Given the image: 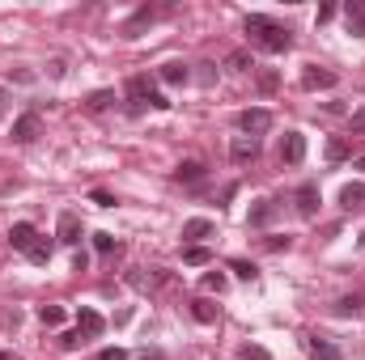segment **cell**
<instances>
[{
    "mask_svg": "<svg viewBox=\"0 0 365 360\" xmlns=\"http://www.w3.org/2000/svg\"><path fill=\"white\" fill-rule=\"evenodd\" d=\"M247 38H251V47H259V51H268V55H280V51H289L293 47V30L289 26H280L276 17L268 13H247Z\"/></svg>",
    "mask_w": 365,
    "mask_h": 360,
    "instance_id": "1",
    "label": "cell"
},
{
    "mask_svg": "<svg viewBox=\"0 0 365 360\" xmlns=\"http://www.w3.org/2000/svg\"><path fill=\"white\" fill-rule=\"evenodd\" d=\"M123 93H128V110H132V115H140L145 106H153V110H170V97L153 90V85H149V77H132Z\"/></svg>",
    "mask_w": 365,
    "mask_h": 360,
    "instance_id": "2",
    "label": "cell"
},
{
    "mask_svg": "<svg viewBox=\"0 0 365 360\" xmlns=\"http://www.w3.org/2000/svg\"><path fill=\"white\" fill-rule=\"evenodd\" d=\"M38 132H43V119H38V110H26V115H17V119H13V127H9L13 144H30V140H38Z\"/></svg>",
    "mask_w": 365,
    "mask_h": 360,
    "instance_id": "3",
    "label": "cell"
},
{
    "mask_svg": "<svg viewBox=\"0 0 365 360\" xmlns=\"http://www.w3.org/2000/svg\"><path fill=\"white\" fill-rule=\"evenodd\" d=\"M238 127H242V136H264V132L272 127V110H264V106L242 110V115H238Z\"/></svg>",
    "mask_w": 365,
    "mask_h": 360,
    "instance_id": "4",
    "label": "cell"
},
{
    "mask_svg": "<svg viewBox=\"0 0 365 360\" xmlns=\"http://www.w3.org/2000/svg\"><path fill=\"white\" fill-rule=\"evenodd\" d=\"M280 162H284V166H302V162H306V136H302V132H284V140H280Z\"/></svg>",
    "mask_w": 365,
    "mask_h": 360,
    "instance_id": "5",
    "label": "cell"
},
{
    "mask_svg": "<svg viewBox=\"0 0 365 360\" xmlns=\"http://www.w3.org/2000/svg\"><path fill=\"white\" fill-rule=\"evenodd\" d=\"M340 77L331 73V68H319V64H306L302 68V90H331Z\"/></svg>",
    "mask_w": 365,
    "mask_h": 360,
    "instance_id": "6",
    "label": "cell"
},
{
    "mask_svg": "<svg viewBox=\"0 0 365 360\" xmlns=\"http://www.w3.org/2000/svg\"><path fill=\"white\" fill-rule=\"evenodd\" d=\"M81 216L77 212H60V229H56V242H64V246H81Z\"/></svg>",
    "mask_w": 365,
    "mask_h": 360,
    "instance_id": "7",
    "label": "cell"
},
{
    "mask_svg": "<svg viewBox=\"0 0 365 360\" xmlns=\"http://www.w3.org/2000/svg\"><path fill=\"white\" fill-rule=\"evenodd\" d=\"M259 136H234V144H230V157L238 162V166H247V162H255L259 157Z\"/></svg>",
    "mask_w": 365,
    "mask_h": 360,
    "instance_id": "8",
    "label": "cell"
},
{
    "mask_svg": "<svg viewBox=\"0 0 365 360\" xmlns=\"http://www.w3.org/2000/svg\"><path fill=\"white\" fill-rule=\"evenodd\" d=\"M38 242V229L30 225V221H17L13 229H9V246L13 250H21V255H30V246Z\"/></svg>",
    "mask_w": 365,
    "mask_h": 360,
    "instance_id": "9",
    "label": "cell"
},
{
    "mask_svg": "<svg viewBox=\"0 0 365 360\" xmlns=\"http://www.w3.org/2000/svg\"><path fill=\"white\" fill-rule=\"evenodd\" d=\"M77 331H81V339L90 344V339H98V335L106 331V318H102L98 309H81V314H77Z\"/></svg>",
    "mask_w": 365,
    "mask_h": 360,
    "instance_id": "10",
    "label": "cell"
},
{
    "mask_svg": "<svg viewBox=\"0 0 365 360\" xmlns=\"http://www.w3.org/2000/svg\"><path fill=\"white\" fill-rule=\"evenodd\" d=\"M319 203H323V199H319V182H302V186H297V212L310 221V216L319 212Z\"/></svg>",
    "mask_w": 365,
    "mask_h": 360,
    "instance_id": "11",
    "label": "cell"
},
{
    "mask_svg": "<svg viewBox=\"0 0 365 360\" xmlns=\"http://www.w3.org/2000/svg\"><path fill=\"white\" fill-rule=\"evenodd\" d=\"M344 26L349 34L365 38V0H344Z\"/></svg>",
    "mask_w": 365,
    "mask_h": 360,
    "instance_id": "12",
    "label": "cell"
},
{
    "mask_svg": "<svg viewBox=\"0 0 365 360\" xmlns=\"http://www.w3.org/2000/svg\"><path fill=\"white\" fill-rule=\"evenodd\" d=\"M153 17H158V9H153V4H140V9H136L128 21H123V38H136V34H140V30L153 21Z\"/></svg>",
    "mask_w": 365,
    "mask_h": 360,
    "instance_id": "13",
    "label": "cell"
},
{
    "mask_svg": "<svg viewBox=\"0 0 365 360\" xmlns=\"http://www.w3.org/2000/svg\"><path fill=\"white\" fill-rule=\"evenodd\" d=\"M306 352H310V360H344V352L331 344V339H306Z\"/></svg>",
    "mask_w": 365,
    "mask_h": 360,
    "instance_id": "14",
    "label": "cell"
},
{
    "mask_svg": "<svg viewBox=\"0 0 365 360\" xmlns=\"http://www.w3.org/2000/svg\"><path fill=\"white\" fill-rule=\"evenodd\" d=\"M212 233V221L208 216H191L187 225H182V242H200V238H208Z\"/></svg>",
    "mask_w": 365,
    "mask_h": 360,
    "instance_id": "15",
    "label": "cell"
},
{
    "mask_svg": "<svg viewBox=\"0 0 365 360\" xmlns=\"http://www.w3.org/2000/svg\"><path fill=\"white\" fill-rule=\"evenodd\" d=\"M162 81H166V85H187V81H191V68H187L182 60H170V64H162Z\"/></svg>",
    "mask_w": 365,
    "mask_h": 360,
    "instance_id": "16",
    "label": "cell"
},
{
    "mask_svg": "<svg viewBox=\"0 0 365 360\" xmlns=\"http://www.w3.org/2000/svg\"><path fill=\"white\" fill-rule=\"evenodd\" d=\"M272 216H276V203H272V199H259V203L251 208V216H247V225H251V229H264V225H268Z\"/></svg>",
    "mask_w": 365,
    "mask_h": 360,
    "instance_id": "17",
    "label": "cell"
},
{
    "mask_svg": "<svg viewBox=\"0 0 365 360\" xmlns=\"http://www.w3.org/2000/svg\"><path fill=\"white\" fill-rule=\"evenodd\" d=\"M51 250H56V242H51V238H38V242L30 246V255H26V259H30L34 268H47V263H51Z\"/></svg>",
    "mask_w": 365,
    "mask_h": 360,
    "instance_id": "18",
    "label": "cell"
},
{
    "mask_svg": "<svg viewBox=\"0 0 365 360\" xmlns=\"http://www.w3.org/2000/svg\"><path fill=\"white\" fill-rule=\"evenodd\" d=\"M340 208H365V182H349L344 191H340Z\"/></svg>",
    "mask_w": 365,
    "mask_h": 360,
    "instance_id": "19",
    "label": "cell"
},
{
    "mask_svg": "<svg viewBox=\"0 0 365 360\" xmlns=\"http://www.w3.org/2000/svg\"><path fill=\"white\" fill-rule=\"evenodd\" d=\"M191 318H195V322H217V305L204 301V297H195V301H191Z\"/></svg>",
    "mask_w": 365,
    "mask_h": 360,
    "instance_id": "20",
    "label": "cell"
},
{
    "mask_svg": "<svg viewBox=\"0 0 365 360\" xmlns=\"http://www.w3.org/2000/svg\"><path fill=\"white\" fill-rule=\"evenodd\" d=\"M361 309H365L361 292H353V297H340V301H336V314H344V318H349V314H361Z\"/></svg>",
    "mask_w": 365,
    "mask_h": 360,
    "instance_id": "21",
    "label": "cell"
},
{
    "mask_svg": "<svg viewBox=\"0 0 365 360\" xmlns=\"http://www.w3.org/2000/svg\"><path fill=\"white\" fill-rule=\"evenodd\" d=\"M208 259H212L208 246H187V250H182V263H187V268H204Z\"/></svg>",
    "mask_w": 365,
    "mask_h": 360,
    "instance_id": "22",
    "label": "cell"
},
{
    "mask_svg": "<svg viewBox=\"0 0 365 360\" xmlns=\"http://www.w3.org/2000/svg\"><path fill=\"white\" fill-rule=\"evenodd\" d=\"M175 179L179 182H200L204 179V166H200V162H182L179 170H175Z\"/></svg>",
    "mask_w": 365,
    "mask_h": 360,
    "instance_id": "23",
    "label": "cell"
},
{
    "mask_svg": "<svg viewBox=\"0 0 365 360\" xmlns=\"http://www.w3.org/2000/svg\"><path fill=\"white\" fill-rule=\"evenodd\" d=\"M200 284H204V292H225V284H230V275H225V271H208V275H204Z\"/></svg>",
    "mask_w": 365,
    "mask_h": 360,
    "instance_id": "24",
    "label": "cell"
},
{
    "mask_svg": "<svg viewBox=\"0 0 365 360\" xmlns=\"http://www.w3.org/2000/svg\"><path fill=\"white\" fill-rule=\"evenodd\" d=\"M230 271H234L238 280H259V268L247 263V259H230Z\"/></svg>",
    "mask_w": 365,
    "mask_h": 360,
    "instance_id": "25",
    "label": "cell"
},
{
    "mask_svg": "<svg viewBox=\"0 0 365 360\" xmlns=\"http://www.w3.org/2000/svg\"><path fill=\"white\" fill-rule=\"evenodd\" d=\"M327 162H331V166L349 162V144H344V140H327Z\"/></svg>",
    "mask_w": 365,
    "mask_h": 360,
    "instance_id": "26",
    "label": "cell"
},
{
    "mask_svg": "<svg viewBox=\"0 0 365 360\" xmlns=\"http://www.w3.org/2000/svg\"><path fill=\"white\" fill-rule=\"evenodd\" d=\"M38 322H43V327H60V322H64V309H60V305H43V309H38Z\"/></svg>",
    "mask_w": 365,
    "mask_h": 360,
    "instance_id": "27",
    "label": "cell"
},
{
    "mask_svg": "<svg viewBox=\"0 0 365 360\" xmlns=\"http://www.w3.org/2000/svg\"><path fill=\"white\" fill-rule=\"evenodd\" d=\"M110 102H115V93H110V90H98V93H90V97H86V106H90V110H106Z\"/></svg>",
    "mask_w": 365,
    "mask_h": 360,
    "instance_id": "28",
    "label": "cell"
},
{
    "mask_svg": "<svg viewBox=\"0 0 365 360\" xmlns=\"http://www.w3.org/2000/svg\"><path fill=\"white\" fill-rule=\"evenodd\" d=\"M230 68H234V73H247V68H255V64H251L247 51H230Z\"/></svg>",
    "mask_w": 365,
    "mask_h": 360,
    "instance_id": "29",
    "label": "cell"
},
{
    "mask_svg": "<svg viewBox=\"0 0 365 360\" xmlns=\"http://www.w3.org/2000/svg\"><path fill=\"white\" fill-rule=\"evenodd\" d=\"M93 250H98V255H110V250H119V246H115L110 233H93Z\"/></svg>",
    "mask_w": 365,
    "mask_h": 360,
    "instance_id": "30",
    "label": "cell"
},
{
    "mask_svg": "<svg viewBox=\"0 0 365 360\" xmlns=\"http://www.w3.org/2000/svg\"><path fill=\"white\" fill-rule=\"evenodd\" d=\"M238 356H242V360H272V356H268V348H259V344H247Z\"/></svg>",
    "mask_w": 365,
    "mask_h": 360,
    "instance_id": "31",
    "label": "cell"
},
{
    "mask_svg": "<svg viewBox=\"0 0 365 360\" xmlns=\"http://www.w3.org/2000/svg\"><path fill=\"white\" fill-rule=\"evenodd\" d=\"M276 85H280L276 73H259V93H276Z\"/></svg>",
    "mask_w": 365,
    "mask_h": 360,
    "instance_id": "32",
    "label": "cell"
},
{
    "mask_svg": "<svg viewBox=\"0 0 365 360\" xmlns=\"http://www.w3.org/2000/svg\"><path fill=\"white\" fill-rule=\"evenodd\" d=\"M90 199L98 208H115V195H110V191H90Z\"/></svg>",
    "mask_w": 365,
    "mask_h": 360,
    "instance_id": "33",
    "label": "cell"
},
{
    "mask_svg": "<svg viewBox=\"0 0 365 360\" xmlns=\"http://www.w3.org/2000/svg\"><path fill=\"white\" fill-rule=\"evenodd\" d=\"M289 246H293V238H289V233H284V238H280V233L268 238V250H289Z\"/></svg>",
    "mask_w": 365,
    "mask_h": 360,
    "instance_id": "34",
    "label": "cell"
},
{
    "mask_svg": "<svg viewBox=\"0 0 365 360\" xmlns=\"http://www.w3.org/2000/svg\"><path fill=\"white\" fill-rule=\"evenodd\" d=\"M349 127H353V132H365V106H357V110L349 115Z\"/></svg>",
    "mask_w": 365,
    "mask_h": 360,
    "instance_id": "35",
    "label": "cell"
},
{
    "mask_svg": "<svg viewBox=\"0 0 365 360\" xmlns=\"http://www.w3.org/2000/svg\"><path fill=\"white\" fill-rule=\"evenodd\" d=\"M60 344H64V348H68V352H73V348H81V344H86V339H81V331H68V335H64V339H60Z\"/></svg>",
    "mask_w": 365,
    "mask_h": 360,
    "instance_id": "36",
    "label": "cell"
},
{
    "mask_svg": "<svg viewBox=\"0 0 365 360\" xmlns=\"http://www.w3.org/2000/svg\"><path fill=\"white\" fill-rule=\"evenodd\" d=\"M331 17H336V4H319V17H314V21L323 26V21H331Z\"/></svg>",
    "mask_w": 365,
    "mask_h": 360,
    "instance_id": "37",
    "label": "cell"
},
{
    "mask_svg": "<svg viewBox=\"0 0 365 360\" xmlns=\"http://www.w3.org/2000/svg\"><path fill=\"white\" fill-rule=\"evenodd\" d=\"M98 360H128L123 348H106V352H98Z\"/></svg>",
    "mask_w": 365,
    "mask_h": 360,
    "instance_id": "38",
    "label": "cell"
},
{
    "mask_svg": "<svg viewBox=\"0 0 365 360\" xmlns=\"http://www.w3.org/2000/svg\"><path fill=\"white\" fill-rule=\"evenodd\" d=\"M86 263H90V255H86V250H77V259H73V271H86Z\"/></svg>",
    "mask_w": 365,
    "mask_h": 360,
    "instance_id": "39",
    "label": "cell"
},
{
    "mask_svg": "<svg viewBox=\"0 0 365 360\" xmlns=\"http://www.w3.org/2000/svg\"><path fill=\"white\" fill-rule=\"evenodd\" d=\"M4 102H9V93H4V90H0V110H4Z\"/></svg>",
    "mask_w": 365,
    "mask_h": 360,
    "instance_id": "40",
    "label": "cell"
},
{
    "mask_svg": "<svg viewBox=\"0 0 365 360\" xmlns=\"http://www.w3.org/2000/svg\"><path fill=\"white\" fill-rule=\"evenodd\" d=\"M357 170H365V157H357Z\"/></svg>",
    "mask_w": 365,
    "mask_h": 360,
    "instance_id": "41",
    "label": "cell"
},
{
    "mask_svg": "<svg viewBox=\"0 0 365 360\" xmlns=\"http://www.w3.org/2000/svg\"><path fill=\"white\" fill-rule=\"evenodd\" d=\"M0 360H13V356H9V352H0Z\"/></svg>",
    "mask_w": 365,
    "mask_h": 360,
    "instance_id": "42",
    "label": "cell"
},
{
    "mask_svg": "<svg viewBox=\"0 0 365 360\" xmlns=\"http://www.w3.org/2000/svg\"><path fill=\"white\" fill-rule=\"evenodd\" d=\"M361 246H365V229H361Z\"/></svg>",
    "mask_w": 365,
    "mask_h": 360,
    "instance_id": "43",
    "label": "cell"
}]
</instances>
